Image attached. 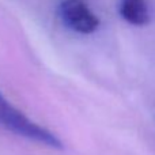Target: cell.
Instances as JSON below:
<instances>
[{
    "label": "cell",
    "mask_w": 155,
    "mask_h": 155,
    "mask_svg": "<svg viewBox=\"0 0 155 155\" xmlns=\"http://www.w3.org/2000/svg\"><path fill=\"white\" fill-rule=\"evenodd\" d=\"M0 128L45 147H51L54 150H61L64 147L63 142L53 132L30 120L2 93H0Z\"/></svg>",
    "instance_id": "obj_1"
},
{
    "label": "cell",
    "mask_w": 155,
    "mask_h": 155,
    "mask_svg": "<svg viewBox=\"0 0 155 155\" xmlns=\"http://www.w3.org/2000/svg\"><path fill=\"white\" fill-rule=\"evenodd\" d=\"M57 14L67 29L79 34H91L99 27V18L84 0H63Z\"/></svg>",
    "instance_id": "obj_2"
},
{
    "label": "cell",
    "mask_w": 155,
    "mask_h": 155,
    "mask_svg": "<svg viewBox=\"0 0 155 155\" xmlns=\"http://www.w3.org/2000/svg\"><path fill=\"white\" fill-rule=\"evenodd\" d=\"M118 14L124 21L134 26H144L151 18L147 0H120Z\"/></svg>",
    "instance_id": "obj_3"
}]
</instances>
